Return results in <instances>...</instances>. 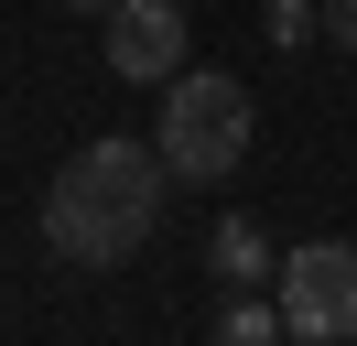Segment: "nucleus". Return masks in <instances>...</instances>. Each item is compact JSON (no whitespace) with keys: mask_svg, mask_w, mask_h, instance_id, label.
I'll return each instance as SVG.
<instances>
[{"mask_svg":"<svg viewBox=\"0 0 357 346\" xmlns=\"http://www.w3.org/2000/svg\"><path fill=\"white\" fill-rule=\"evenodd\" d=\"M217 336H227V346H271V336H282V303H260V292H238V303H227V314H217Z\"/></svg>","mask_w":357,"mask_h":346,"instance_id":"obj_7","label":"nucleus"},{"mask_svg":"<svg viewBox=\"0 0 357 346\" xmlns=\"http://www.w3.org/2000/svg\"><path fill=\"white\" fill-rule=\"evenodd\" d=\"M66 11H109V0H66Z\"/></svg>","mask_w":357,"mask_h":346,"instance_id":"obj_9","label":"nucleus"},{"mask_svg":"<svg viewBox=\"0 0 357 346\" xmlns=\"http://www.w3.org/2000/svg\"><path fill=\"white\" fill-rule=\"evenodd\" d=\"M282 260H271V238H260V216H217V281H271Z\"/></svg>","mask_w":357,"mask_h":346,"instance_id":"obj_5","label":"nucleus"},{"mask_svg":"<svg viewBox=\"0 0 357 346\" xmlns=\"http://www.w3.org/2000/svg\"><path fill=\"white\" fill-rule=\"evenodd\" d=\"M162 184H174L162 141H87L44 184V249L76 260V271H119L162 227Z\"/></svg>","mask_w":357,"mask_h":346,"instance_id":"obj_1","label":"nucleus"},{"mask_svg":"<svg viewBox=\"0 0 357 346\" xmlns=\"http://www.w3.org/2000/svg\"><path fill=\"white\" fill-rule=\"evenodd\" d=\"M325 33H335V43L357 54V0H325Z\"/></svg>","mask_w":357,"mask_h":346,"instance_id":"obj_8","label":"nucleus"},{"mask_svg":"<svg viewBox=\"0 0 357 346\" xmlns=\"http://www.w3.org/2000/svg\"><path fill=\"white\" fill-rule=\"evenodd\" d=\"M282 336H303V346H357V249L347 238H303V249L282 260Z\"/></svg>","mask_w":357,"mask_h":346,"instance_id":"obj_3","label":"nucleus"},{"mask_svg":"<svg viewBox=\"0 0 357 346\" xmlns=\"http://www.w3.org/2000/svg\"><path fill=\"white\" fill-rule=\"evenodd\" d=\"M162 163H174V184H227L249 163V86L238 76H162Z\"/></svg>","mask_w":357,"mask_h":346,"instance_id":"obj_2","label":"nucleus"},{"mask_svg":"<svg viewBox=\"0 0 357 346\" xmlns=\"http://www.w3.org/2000/svg\"><path fill=\"white\" fill-rule=\"evenodd\" d=\"M109 76L130 86L184 76V0H109Z\"/></svg>","mask_w":357,"mask_h":346,"instance_id":"obj_4","label":"nucleus"},{"mask_svg":"<svg viewBox=\"0 0 357 346\" xmlns=\"http://www.w3.org/2000/svg\"><path fill=\"white\" fill-rule=\"evenodd\" d=\"M260 33L282 43V54H303V43L325 33V0H271V11H260Z\"/></svg>","mask_w":357,"mask_h":346,"instance_id":"obj_6","label":"nucleus"}]
</instances>
